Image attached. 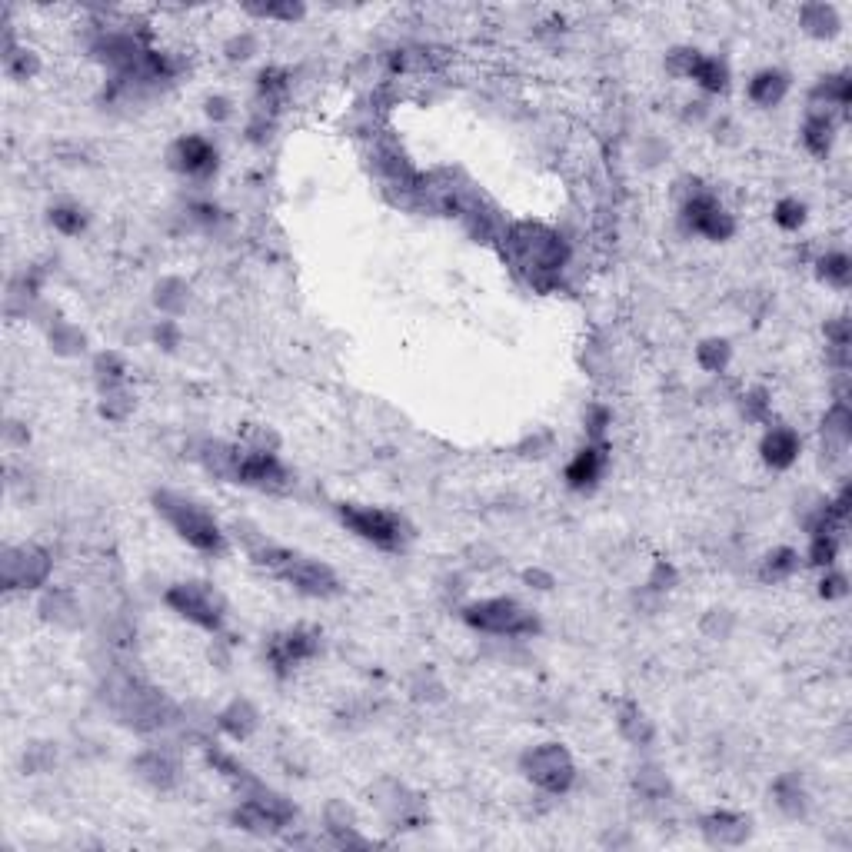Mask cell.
Listing matches in <instances>:
<instances>
[{"label":"cell","mask_w":852,"mask_h":852,"mask_svg":"<svg viewBox=\"0 0 852 852\" xmlns=\"http://www.w3.org/2000/svg\"><path fill=\"white\" fill-rule=\"evenodd\" d=\"M50 227L60 230L64 237H80L87 230V210L80 204H54L47 213Z\"/></svg>","instance_id":"30"},{"label":"cell","mask_w":852,"mask_h":852,"mask_svg":"<svg viewBox=\"0 0 852 852\" xmlns=\"http://www.w3.org/2000/svg\"><path fill=\"white\" fill-rule=\"evenodd\" d=\"M759 453H763V463L773 466V470H789V466L799 460V453H803V440H799V433L793 426L776 423L763 433Z\"/></svg>","instance_id":"16"},{"label":"cell","mask_w":852,"mask_h":852,"mask_svg":"<svg viewBox=\"0 0 852 852\" xmlns=\"http://www.w3.org/2000/svg\"><path fill=\"white\" fill-rule=\"evenodd\" d=\"M130 769H134V776L140 783L157 789V793H170V789L180 783V759L177 753H170L167 746L144 749V753L130 763Z\"/></svg>","instance_id":"14"},{"label":"cell","mask_w":852,"mask_h":852,"mask_svg":"<svg viewBox=\"0 0 852 852\" xmlns=\"http://www.w3.org/2000/svg\"><path fill=\"white\" fill-rule=\"evenodd\" d=\"M852 104V80L849 74H829V77H819V84L813 87L809 94V107H819V110H829V114H843Z\"/></svg>","instance_id":"18"},{"label":"cell","mask_w":852,"mask_h":852,"mask_svg":"<svg viewBox=\"0 0 852 852\" xmlns=\"http://www.w3.org/2000/svg\"><path fill=\"white\" fill-rule=\"evenodd\" d=\"M50 573H54V560L37 543L4 546V553H0V586H4V593L40 590V586H47Z\"/></svg>","instance_id":"9"},{"label":"cell","mask_w":852,"mask_h":852,"mask_svg":"<svg viewBox=\"0 0 852 852\" xmlns=\"http://www.w3.org/2000/svg\"><path fill=\"white\" fill-rule=\"evenodd\" d=\"M703 836L716 846H739L749 839V819L743 813H729V809H716L703 819Z\"/></svg>","instance_id":"17"},{"label":"cell","mask_w":852,"mask_h":852,"mask_svg":"<svg viewBox=\"0 0 852 852\" xmlns=\"http://www.w3.org/2000/svg\"><path fill=\"white\" fill-rule=\"evenodd\" d=\"M247 14L260 17V20H293L303 17V4H247Z\"/></svg>","instance_id":"36"},{"label":"cell","mask_w":852,"mask_h":852,"mask_svg":"<svg viewBox=\"0 0 852 852\" xmlns=\"http://www.w3.org/2000/svg\"><path fill=\"white\" fill-rule=\"evenodd\" d=\"M243 546H247V556L253 560V566L277 576V580L287 583L293 593L310 596V600H330V596L340 593V576L333 573L330 563L317 560V556L280 546V543L267 540L263 533L257 536L243 533Z\"/></svg>","instance_id":"2"},{"label":"cell","mask_w":852,"mask_h":852,"mask_svg":"<svg viewBox=\"0 0 852 852\" xmlns=\"http://www.w3.org/2000/svg\"><path fill=\"white\" fill-rule=\"evenodd\" d=\"M154 340H157L164 350H174L177 343H180V330L174 327V320H160L157 330H154Z\"/></svg>","instance_id":"40"},{"label":"cell","mask_w":852,"mask_h":852,"mask_svg":"<svg viewBox=\"0 0 852 852\" xmlns=\"http://www.w3.org/2000/svg\"><path fill=\"white\" fill-rule=\"evenodd\" d=\"M230 114H233V110H230V100H227V97H210V100H207V117H210V120H227Z\"/></svg>","instance_id":"42"},{"label":"cell","mask_w":852,"mask_h":852,"mask_svg":"<svg viewBox=\"0 0 852 852\" xmlns=\"http://www.w3.org/2000/svg\"><path fill=\"white\" fill-rule=\"evenodd\" d=\"M606 466H610V456H606V443H586L583 450H576V456L566 463V486L576 493H590L600 486Z\"/></svg>","instance_id":"15"},{"label":"cell","mask_w":852,"mask_h":852,"mask_svg":"<svg viewBox=\"0 0 852 852\" xmlns=\"http://www.w3.org/2000/svg\"><path fill=\"white\" fill-rule=\"evenodd\" d=\"M746 94H749V100H753L756 107H763V110L779 107L786 100V94H789V74H786V70H779V67L759 70V74H753V80H749Z\"/></svg>","instance_id":"19"},{"label":"cell","mask_w":852,"mask_h":852,"mask_svg":"<svg viewBox=\"0 0 852 852\" xmlns=\"http://www.w3.org/2000/svg\"><path fill=\"white\" fill-rule=\"evenodd\" d=\"M463 623L476 633L490 636H533L540 633V620L513 596H490L463 606Z\"/></svg>","instance_id":"7"},{"label":"cell","mask_w":852,"mask_h":852,"mask_svg":"<svg viewBox=\"0 0 852 852\" xmlns=\"http://www.w3.org/2000/svg\"><path fill=\"white\" fill-rule=\"evenodd\" d=\"M40 616L57 626H77L80 623V606L67 590H47L40 600Z\"/></svg>","instance_id":"24"},{"label":"cell","mask_w":852,"mask_h":852,"mask_svg":"<svg viewBox=\"0 0 852 852\" xmlns=\"http://www.w3.org/2000/svg\"><path fill=\"white\" fill-rule=\"evenodd\" d=\"M260 723V713L253 709L250 699H233V703L217 716V729L230 739H247Z\"/></svg>","instance_id":"21"},{"label":"cell","mask_w":852,"mask_h":852,"mask_svg":"<svg viewBox=\"0 0 852 852\" xmlns=\"http://www.w3.org/2000/svg\"><path fill=\"white\" fill-rule=\"evenodd\" d=\"M320 646H323L320 630H313V626H290V630L273 633L267 639L263 659H267L273 676L287 679L297 666L310 663V659L320 653Z\"/></svg>","instance_id":"11"},{"label":"cell","mask_w":852,"mask_h":852,"mask_svg":"<svg viewBox=\"0 0 852 852\" xmlns=\"http://www.w3.org/2000/svg\"><path fill=\"white\" fill-rule=\"evenodd\" d=\"M187 297H190V290H187V283L184 280H160L157 283V297H154V303L164 313H180L187 307Z\"/></svg>","instance_id":"33"},{"label":"cell","mask_w":852,"mask_h":852,"mask_svg":"<svg viewBox=\"0 0 852 852\" xmlns=\"http://www.w3.org/2000/svg\"><path fill=\"white\" fill-rule=\"evenodd\" d=\"M154 510L164 516V523L174 530L187 546L197 553L220 556L227 553V533H223L220 520L200 500L177 490H157L154 493Z\"/></svg>","instance_id":"4"},{"label":"cell","mask_w":852,"mask_h":852,"mask_svg":"<svg viewBox=\"0 0 852 852\" xmlns=\"http://www.w3.org/2000/svg\"><path fill=\"white\" fill-rule=\"evenodd\" d=\"M803 144H806L809 154L826 157L836 144V114L819 110V107H809L806 124H803Z\"/></svg>","instance_id":"20"},{"label":"cell","mask_w":852,"mask_h":852,"mask_svg":"<svg viewBox=\"0 0 852 852\" xmlns=\"http://www.w3.org/2000/svg\"><path fill=\"white\" fill-rule=\"evenodd\" d=\"M164 603L174 610L180 620L194 623L197 630L220 633L227 623V600L213 583L207 580H180L164 590Z\"/></svg>","instance_id":"6"},{"label":"cell","mask_w":852,"mask_h":852,"mask_svg":"<svg viewBox=\"0 0 852 852\" xmlns=\"http://www.w3.org/2000/svg\"><path fill=\"white\" fill-rule=\"evenodd\" d=\"M846 593H849V580H846V573H836L833 566H829L826 576H823V580H819V596H823V600H843Z\"/></svg>","instance_id":"38"},{"label":"cell","mask_w":852,"mask_h":852,"mask_svg":"<svg viewBox=\"0 0 852 852\" xmlns=\"http://www.w3.org/2000/svg\"><path fill=\"white\" fill-rule=\"evenodd\" d=\"M170 167L190 180H210L220 167V150L204 134H184L170 144Z\"/></svg>","instance_id":"13"},{"label":"cell","mask_w":852,"mask_h":852,"mask_svg":"<svg viewBox=\"0 0 852 852\" xmlns=\"http://www.w3.org/2000/svg\"><path fill=\"white\" fill-rule=\"evenodd\" d=\"M104 696L114 716L134 733H164L167 726L177 723V706L170 703L164 689L150 686L137 676H110Z\"/></svg>","instance_id":"3"},{"label":"cell","mask_w":852,"mask_h":852,"mask_svg":"<svg viewBox=\"0 0 852 852\" xmlns=\"http://www.w3.org/2000/svg\"><path fill=\"white\" fill-rule=\"evenodd\" d=\"M816 273H819V280L829 283V287L846 290L849 280H852V260L843 250H833V253H826V257L816 260Z\"/></svg>","instance_id":"28"},{"label":"cell","mask_w":852,"mask_h":852,"mask_svg":"<svg viewBox=\"0 0 852 852\" xmlns=\"http://www.w3.org/2000/svg\"><path fill=\"white\" fill-rule=\"evenodd\" d=\"M773 220L783 230H799L806 223V204H803V200H796V197L779 200L776 210H773Z\"/></svg>","instance_id":"35"},{"label":"cell","mask_w":852,"mask_h":852,"mask_svg":"<svg viewBox=\"0 0 852 852\" xmlns=\"http://www.w3.org/2000/svg\"><path fill=\"white\" fill-rule=\"evenodd\" d=\"M586 436H590V443H606V426L613 423V413L603 407V403H593L590 410H586Z\"/></svg>","instance_id":"37"},{"label":"cell","mask_w":852,"mask_h":852,"mask_svg":"<svg viewBox=\"0 0 852 852\" xmlns=\"http://www.w3.org/2000/svg\"><path fill=\"white\" fill-rule=\"evenodd\" d=\"M679 223L686 233L706 237L713 243H726L736 233V217L719 204L716 194H709L703 187H693L679 204Z\"/></svg>","instance_id":"10"},{"label":"cell","mask_w":852,"mask_h":852,"mask_svg":"<svg viewBox=\"0 0 852 852\" xmlns=\"http://www.w3.org/2000/svg\"><path fill=\"white\" fill-rule=\"evenodd\" d=\"M616 726H620V733L633 746H646L653 739V726H649L646 713L636 703H620V709H616Z\"/></svg>","instance_id":"25"},{"label":"cell","mask_w":852,"mask_h":852,"mask_svg":"<svg viewBox=\"0 0 852 852\" xmlns=\"http://www.w3.org/2000/svg\"><path fill=\"white\" fill-rule=\"evenodd\" d=\"M649 586H653V590H669V586H673V566L659 560V563H656V573L649 576Z\"/></svg>","instance_id":"41"},{"label":"cell","mask_w":852,"mask_h":852,"mask_svg":"<svg viewBox=\"0 0 852 852\" xmlns=\"http://www.w3.org/2000/svg\"><path fill=\"white\" fill-rule=\"evenodd\" d=\"M337 516L357 540L377 546L383 553H403L413 540V526L397 510H387V506L340 503Z\"/></svg>","instance_id":"5"},{"label":"cell","mask_w":852,"mask_h":852,"mask_svg":"<svg viewBox=\"0 0 852 852\" xmlns=\"http://www.w3.org/2000/svg\"><path fill=\"white\" fill-rule=\"evenodd\" d=\"M839 556V533H829V530H819V533H809V553L806 560L819 566V570H829Z\"/></svg>","instance_id":"31"},{"label":"cell","mask_w":852,"mask_h":852,"mask_svg":"<svg viewBox=\"0 0 852 852\" xmlns=\"http://www.w3.org/2000/svg\"><path fill=\"white\" fill-rule=\"evenodd\" d=\"M94 380L100 393H117L124 390V380H127V367L117 353H97L94 360Z\"/></svg>","instance_id":"26"},{"label":"cell","mask_w":852,"mask_h":852,"mask_svg":"<svg viewBox=\"0 0 852 852\" xmlns=\"http://www.w3.org/2000/svg\"><path fill=\"white\" fill-rule=\"evenodd\" d=\"M253 50H257V40H253L250 34L233 37L227 44V60H247V57H253Z\"/></svg>","instance_id":"39"},{"label":"cell","mask_w":852,"mask_h":852,"mask_svg":"<svg viewBox=\"0 0 852 852\" xmlns=\"http://www.w3.org/2000/svg\"><path fill=\"white\" fill-rule=\"evenodd\" d=\"M669 70L686 80H693L696 87H703L706 94H726L729 90V67L726 60L709 57L696 47H676L669 54Z\"/></svg>","instance_id":"12"},{"label":"cell","mask_w":852,"mask_h":852,"mask_svg":"<svg viewBox=\"0 0 852 852\" xmlns=\"http://www.w3.org/2000/svg\"><path fill=\"white\" fill-rule=\"evenodd\" d=\"M799 570V553L789 550V546H779V550L766 553L763 566H759V576H763L766 583H779V580H789Z\"/></svg>","instance_id":"29"},{"label":"cell","mask_w":852,"mask_h":852,"mask_svg":"<svg viewBox=\"0 0 852 852\" xmlns=\"http://www.w3.org/2000/svg\"><path fill=\"white\" fill-rule=\"evenodd\" d=\"M523 776L543 793L560 796L576 783V759L563 743H536L520 756Z\"/></svg>","instance_id":"8"},{"label":"cell","mask_w":852,"mask_h":852,"mask_svg":"<svg viewBox=\"0 0 852 852\" xmlns=\"http://www.w3.org/2000/svg\"><path fill=\"white\" fill-rule=\"evenodd\" d=\"M500 247H503V260L536 290H550L560 280L563 267L570 263L566 240L553 227L536 220L506 223L500 233Z\"/></svg>","instance_id":"1"},{"label":"cell","mask_w":852,"mask_h":852,"mask_svg":"<svg viewBox=\"0 0 852 852\" xmlns=\"http://www.w3.org/2000/svg\"><path fill=\"white\" fill-rule=\"evenodd\" d=\"M773 796H776V806L783 809L786 816H803L806 813V789H803V783H799V776L789 773L783 779H776Z\"/></svg>","instance_id":"27"},{"label":"cell","mask_w":852,"mask_h":852,"mask_svg":"<svg viewBox=\"0 0 852 852\" xmlns=\"http://www.w3.org/2000/svg\"><path fill=\"white\" fill-rule=\"evenodd\" d=\"M799 27L806 30L809 37H836L839 27H843V20H839V10L833 4H806L803 10H799Z\"/></svg>","instance_id":"22"},{"label":"cell","mask_w":852,"mask_h":852,"mask_svg":"<svg viewBox=\"0 0 852 852\" xmlns=\"http://www.w3.org/2000/svg\"><path fill=\"white\" fill-rule=\"evenodd\" d=\"M729 357H733V347L726 340H703L696 347V360L699 367L709 373H723L729 367Z\"/></svg>","instance_id":"32"},{"label":"cell","mask_w":852,"mask_h":852,"mask_svg":"<svg viewBox=\"0 0 852 852\" xmlns=\"http://www.w3.org/2000/svg\"><path fill=\"white\" fill-rule=\"evenodd\" d=\"M84 333L80 330H74V327H67V323H57L54 330H50V350H57V353H64V357H74V353H80L84 350Z\"/></svg>","instance_id":"34"},{"label":"cell","mask_w":852,"mask_h":852,"mask_svg":"<svg viewBox=\"0 0 852 852\" xmlns=\"http://www.w3.org/2000/svg\"><path fill=\"white\" fill-rule=\"evenodd\" d=\"M849 436H852V413L846 407V400H836L823 417V443L833 453H846Z\"/></svg>","instance_id":"23"}]
</instances>
